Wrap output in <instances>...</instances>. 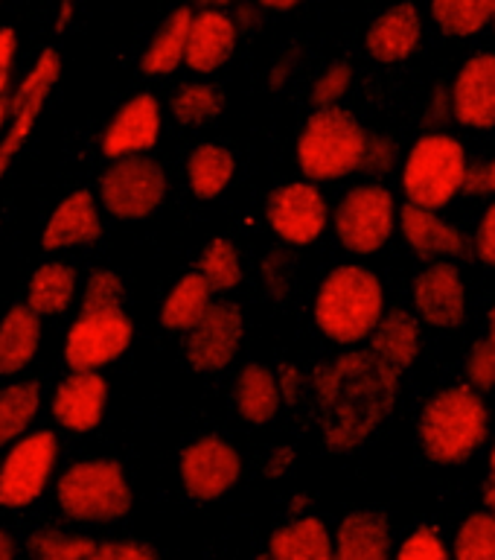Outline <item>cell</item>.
<instances>
[{"mask_svg":"<svg viewBox=\"0 0 495 560\" xmlns=\"http://www.w3.org/2000/svg\"><path fill=\"white\" fill-rule=\"evenodd\" d=\"M400 374L370 348H353L315 368V409L330 453H353L385 427L400 400Z\"/></svg>","mask_w":495,"mask_h":560,"instance_id":"cell-1","label":"cell"},{"mask_svg":"<svg viewBox=\"0 0 495 560\" xmlns=\"http://www.w3.org/2000/svg\"><path fill=\"white\" fill-rule=\"evenodd\" d=\"M385 315V287L374 269L344 262L321 280L315 295V324L335 345L353 348L370 339Z\"/></svg>","mask_w":495,"mask_h":560,"instance_id":"cell-2","label":"cell"},{"mask_svg":"<svg viewBox=\"0 0 495 560\" xmlns=\"http://www.w3.org/2000/svg\"><path fill=\"white\" fill-rule=\"evenodd\" d=\"M417 438L426 458L452 467L475 458L490 438V409L470 383L449 385L423 406Z\"/></svg>","mask_w":495,"mask_h":560,"instance_id":"cell-3","label":"cell"},{"mask_svg":"<svg viewBox=\"0 0 495 560\" xmlns=\"http://www.w3.org/2000/svg\"><path fill=\"white\" fill-rule=\"evenodd\" d=\"M367 131L358 117L341 105L315 108L297 135V166L315 184L341 182L362 173Z\"/></svg>","mask_w":495,"mask_h":560,"instance_id":"cell-4","label":"cell"},{"mask_svg":"<svg viewBox=\"0 0 495 560\" xmlns=\"http://www.w3.org/2000/svg\"><path fill=\"white\" fill-rule=\"evenodd\" d=\"M470 170L467 149L449 131H428L414 140L402 164V190L411 205L444 210L463 192Z\"/></svg>","mask_w":495,"mask_h":560,"instance_id":"cell-5","label":"cell"},{"mask_svg":"<svg viewBox=\"0 0 495 560\" xmlns=\"http://www.w3.org/2000/svg\"><path fill=\"white\" fill-rule=\"evenodd\" d=\"M61 511L76 523H114L131 511V485L120 462L87 458L70 464L56 485Z\"/></svg>","mask_w":495,"mask_h":560,"instance_id":"cell-6","label":"cell"},{"mask_svg":"<svg viewBox=\"0 0 495 560\" xmlns=\"http://www.w3.org/2000/svg\"><path fill=\"white\" fill-rule=\"evenodd\" d=\"M397 199L385 184L367 182L341 196L332 210V225L335 236L350 254L367 257V254L382 252L397 228Z\"/></svg>","mask_w":495,"mask_h":560,"instance_id":"cell-7","label":"cell"},{"mask_svg":"<svg viewBox=\"0 0 495 560\" xmlns=\"http://www.w3.org/2000/svg\"><path fill=\"white\" fill-rule=\"evenodd\" d=\"M169 182L155 158L134 155L114 161L99 178V201L111 217L140 222L155 213L166 199Z\"/></svg>","mask_w":495,"mask_h":560,"instance_id":"cell-8","label":"cell"},{"mask_svg":"<svg viewBox=\"0 0 495 560\" xmlns=\"http://www.w3.org/2000/svg\"><path fill=\"white\" fill-rule=\"evenodd\" d=\"M59 462V438L50 429L26 432L0 462V505L26 508L42 497Z\"/></svg>","mask_w":495,"mask_h":560,"instance_id":"cell-9","label":"cell"},{"mask_svg":"<svg viewBox=\"0 0 495 560\" xmlns=\"http://www.w3.org/2000/svg\"><path fill=\"white\" fill-rule=\"evenodd\" d=\"M134 324L120 310H82L70 324L64 359L73 371H99L129 350Z\"/></svg>","mask_w":495,"mask_h":560,"instance_id":"cell-10","label":"cell"},{"mask_svg":"<svg viewBox=\"0 0 495 560\" xmlns=\"http://www.w3.org/2000/svg\"><path fill=\"white\" fill-rule=\"evenodd\" d=\"M266 219L283 245H313L330 225V201L315 182H288L274 187L266 201Z\"/></svg>","mask_w":495,"mask_h":560,"instance_id":"cell-11","label":"cell"},{"mask_svg":"<svg viewBox=\"0 0 495 560\" xmlns=\"http://www.w3.org/2000/svg\"><path fill=\"white\" fill-rule=\"evenodd\" d=\"M178 472L187 497L196 502H216L243 479V455L219 435H201L181 450Z\"/></svg>","mask_w":495,"mask_h":560,"instance_id":"cell-12","label":"cell"},{"mask_svg":"<svg viewBox=\"0 0 495 560\" xmlns=\"http://www.w3.org/2000/svg\"><path fill=\"white\" fill-rule=\"evenodd\" d=\"M245 318L243 306L234 301H213L208 315L187 332V362L192 371L201 374H216L225 371L243 348Z\"/></svg>","mask_w":495,"mask_h":560,"instance_id":"cell-13","label":"cell"},{"mask_svg":"<svg viewBox=\"0 0 495 560\" xmlns=\"http://www.w3.org/2000/svg\"><path fill=\"white\" fill-rule=\"evenodd\" d=\"M61 73V59L59 52L47 47V50L38 56V61L33 65V70L26 73L24 82L17 85V91L9 96V112H12V122H9V131L0 140V178L12 164V158L21 152L24 140L30 138L38 114H42L47 96H50L52 85Z\"/></svg>","mask_w":495,"mask_h":560,"instance_id":"cell-14","label":"cell"},{"mask_svg":"<svg viewBox=\"0 0 495 560\" xmlns=\"http://www.w3.org/2000/svg\"><path fill=\"white\" fill-rule=\"evenodd\" d=\"M411 301L417 318H423L428 327H440V330L461 327L467 318V283L461 269L452 260L428 262L414 278Z\"/></svg>","mask_w":495,"mask_h":560,"instance_id":"cell-15","label":"cell"},{"mask_svg":"<svg viewBox=\"0 0 495 560\" xmlns=\"http://www.w3.org/2000/svg\"><path fill=\"white\" fill-rule=\"evenodd\" d=\"M157 138H161V103L152 94H134L105 126L103 155L111 161L146 155Z\"/></svg>","mask_w":495,"mask_h":560,"instance_id":"cell-16","label":"cell"},{"mask_svg":"<svg viewBox=\"0 0 495 560\" xmlns=\"http://www.w3.org/2000/svg\"><path fill=\"white\" fill-rule=\"evenodd\" d=\"M452 117L463 129H495V52H475L452 82Z\"/></svg>","mask_w":495,"mask_h":560,"instance_id":"cell-17","label":"cell"},{"mask_svg":"<svg viewBox=\"0 0 495 560\" xmlns=\"http://www.w3.org/2000/svg\"><path fill=\"white\" fill-rule=\"evenodd\" d=\"M423 42V15L414 0H400L374 18L365 33L367 56L379 65H400L417 52Z\"/></svg>","mask_w":495,"mask_h":560,"instance_id":"cell-18","label":"cell"},{"mask_svg":"<svg viewBox=\"0 0 495 560\" xmlns=\"http://www.w3.org/2000/svg\"><path fill=\"white\" fill-rule=\"evenodd\" d=\"M400 231L405 243L420 260H458L472 252L470 240L461 228L437 217V210L420 208V205H405L400 210Z\"/></svg>","mask_w":495,"mask_h":560,"instance_id":"cell-19","label":"cell"},{"mask_svg":"<svg viewBox=\"0 0 495 560\" xmlns=\"http://www.w3.org/2000/svg\"><path fill=\"white\" fill-rule=\"evenodd\" d=\"M108 406V383L99 371H73L52 394V418L70 432H94Z\"/></svg>","mask_w":495,"mask_h":560,"instance_id":"cell-20","label":"cell"},{"mask_svg":"<svg viewBox=\"0 0 495 560\" xmlns=\"http://www.w3.org/2000/svg\"><path fill=\"white\" fill-rule=\"evenodd\" d=\"M236 42H239V26L234 15H227L225 9H199L192 15L184 65L196 73H213L231 61Z\"/></svg>","mask_w":495,"mask_h":560,"instance_id":"cell-21","label":"cell"},{"mask_svg":"<svg viewBox=\"0 0 495 560\" xmlns=\"http://www.w3.org/2000/svg\"><path fill=\"white\" fill-rule=\"evenodd\" d=\"M99 236H103V217H99L96 196L91 190H76L52 210L50 222L42 234V248L44 252H64V248L96 243Z\"/></svg>","mask_w":495,"mask_h":560,"instance_id":"cell-22","label":"cell"},{"mask_svg":"<svg viewBox=\"0 0 495 560\" xmlns=\"http://www.w3.org/2000/svg\"><path fill=\"white\" fill-rule=\"evenodd\" d=\"M332 560H393L391 525L379 511H353L339 523Z\"/></svg>","mask_w":495,"mask_h":560,"instance_id":"cell-23","label":"cell"},{"mask_svg":"<svg viewBox=\"0 0 495 560\" xmlns=\"http://www.w3.org/2000/svg\"><path fill=\"white\" fill-rule=\"evenodd\" d=\"M283 388H280V376L269 365L260 362H248V365L236 374L234 383V409L236 415L251 423V427H266L280 415L283 406Z\"/></svg>","mask_w":495,"mask_h":560,"instance_id":"cell-24","label":"cell"},{"mask_svg":"<svg viewBox=\"0 0 495 560\" xmlns=\"http://www.w3.org/2000/svg\"><path fill=\"white\" fill-rule=\"evenodd\" d=\"M332 555L335 537H330V528L315 514L295 516L292 523L271 534V560H332Z\"/></svg>","mask_w":495,"mask_h":560,"instance_id":"cell-25","label":"cell"},{"mask_svg":"<svg viewBox=\"0 0 495 560\" xmlns=\"http://www.w3.org/2000/svg\"><path fill=\"white\" fill-rule=\"evenodd\" d=\"M192 15L196 12L190 7H178L166 15L164 24L157 26V33L152 35V42L140 56V70L146 77H169L181 68L184 59H187Z\"/></svg>","mask_w":495,"mask_h":560,"instance_id":"cell-26","label":"cell"},{"mask_svg":"<svg viewBox=\"0 0 495 560\" xmlns=\"http://www.w3.org/2000/svg\"><path fill=\"white\" fill-rule=\"evenodd\" d=\"M42 345V315L30 306H12L0 322V376L24 371Z\"/></svg>","mask_w":495,"mask_h":560,"instance_id":"cell-27","label":"cell"},{"mask_svg":"<svg viewBox=\"0 0 495 560\" xmlns=\"http://www.w3.org/2000/svg\"><path fill=\"white\" fill-rule=\"evenodd\" d=\"M420 345H423L420 322L409 310L385 313L382 322L376 324V330L370 332V350L397 371L414 365V359L420 357Z\"/></svg>","mask_w":495,"mask_h":560,"instance_id":"cell-28","label":"cell"},{"mask_svg":"<svg viewBox=\"0 0 495 560\" xmlns=\"http://www.w3.org/2000/svg\"><path fill=\"white\" fill-rule=\"evenodd\" d=\"M236 158L234 152L222 143H199L187 158V182L196 199L213 201L227 190V184L234 182Z\"/></svg>","mask_w":495,"mask_h":560,"instance_id":"cell-29","label":"cell"},{"mask_svg":"<svg viewBox=\"0 0 495 560\" xmlns=\"http://www.w3.org/2000/svg\"><path fill=\"white\" fill-rule=\"evenodd\" d=\"M210 306H213V289L201 278V271H190L169 289V295L161 304V324L166 330L190 332L208 315Z\"/></svg>","mask_w":495,"mask_h":560,"instance_id":"cell-30","label":"cell"},{"mask_svg":"<svg viewBox=\"0 0 495 560\" xmlns=\"http://www.w3.org/2000/svg\"><path fill=\"white\" fill-rule=\"evenodd\" d=\"M76 287L79 275L70 262H44L30 278L26 306L38 315H59L73 304Z\"/></svg>","mask_w":495,"mask_h":560,"instance_id":"cell-31","label":"cell"},{"mask_svg":"<svg viewBox=\"0 0 495 560\" xmlns=\"http://www.w3.org/2000/svg\"><path fill=\"white\" fill-rule=\"evenodd\" d=\"M42 409L38 383H12L0 388V446L15 444L26 435Z\"/></svg>","mask_w":495,"mask_h":560,"instance_id":"cell-32","label":"cell"},{"mask_svg":"<svg viewBox=\"0 0 495 560\" xmlns=\"http://www.w3.org/2000/svg\"><path fill=\"white\" fill-rule=\"evenodd\" d=\"M495 0H432L437 30L449 38H472L493 26Z\"/></svg>","mask_w":495,"mask_h":560,"instance_id":"cell-33","label":"cell"},{"mask_svg":"<svg viewBox=\"0 0 495 560\" xmlns=\"http://www.w3.org/2000/svg\"><path fill=\"white\" fill-rule=\"evenodd\" d=\"M222 108H225V94L210 82H187L169 100V112H173L175 120L181 126H190V129L213 122L222 114Z\"/></svg>","mask_w":495,"mask_h":560,"instance_id":"cell-34","label":"cell"},{"mask_svg":"<svg viewBox=\"0 0 495 560\" xmlns=\"http://www.w3.org/2000/svg\"><path fill=\"white\" fill-rule=\"evenodd\" d=\"M199 271L213 292H231L243 283V254L227 236H216L204 245L199 257Z\"/></svg>","mask_w":495,"mask_h":560,"instance_id":"cell-35","label":"cell"},{"mask_svg":"<svg viewBox=\"0 0 495 560\" xmlns=\"http://www.w3.org/2000/svg\"><path fill=\"white\" fill-rule=\"evenodd\" d=\"M452 560H495V514L475 511L461 523L452 542Z\"/></svg>","mask_w":495,"mask_h":560,"instance_id":"cell-36","label":"cell"},{"mask_svg":"<svg viewBox=\"0 0 495 560\" xmlns=\"http://www.w3.org/2000/svg\"><path fill=\"white\" fill-rule=\"evenodd\" d=\"M96 542L82 534H68L59 528H42L26 542L30 560H87Z\"/></svg>","mask_w":495,"mask_h":560,"instance_id":"cell-37","label":"cell"},{"mask_svg":"<svg viewBox=\"0 0 495 560\" xmlns=\"http://www.w3.org/2000/svg\"><path fill=\"white\" fill-rule=\"evenodd\" d=\"M350 85H353V68L347 61H332L330 68H323L313 82L309 100H313L315 108H330L347 96Z\"/></svg>","mask_w":495,"mask_h":560,"instance_id":"cell-38","label":"cell"},{"mask_svg":"<svg viewBox=\"0 0 495 560\" xmlns=\"http://www.w3.org/2000/svg\"><path fill=\"white\" fill-rule=\"evenodd\" d=\"M126 287L117 271L96 269L87 275L85 295H82V310H120Z\"/></svg>","mask_w":495,"mask_h":560,"instance_id":"cell-39","label":"cell"},{"mask_svg":"<svg viewBox=\"0 0 495 560\" xmlns=\"http://www.w3.org/2000/svg\"><path fill=\"white\" fill-rule=\"evenodd\" d=\"M393 560H452V555L435 528L420 525L400 542V551L393 555Z\"/></svg>","mask_w":495,"mask_h":560,"instance_id":"cell-40","label":"cell"},{"mask_svg":"<svg viewBox=\"0 0 495 560\" xmlns=\"http://www.w3.org/2000/svg\"><path fill=\"white\" fill-rule=\"evenodd\" d=\"M463 374H467V383L475 388V392H493L495 388V345L490 339H481L472 345V350L467 353V365H463Z\"/></svg>","mask_w":495,"mask_h":560,"instance_id":"cell-41","label":"cell"},{"mask_svg":"<svg viewBox=\"0 0 495 560\" xmlns=\"http://www.w3.org/2000/svg\"><path fill=\"white\" fill-rule=\"evenodd\" d=\"M397 140L385 131H374L367 135V149H365V161H362V173L370 175H388L397 166Z\"/></svg>","mask_w":495,"mask_h":560,"instance_id":"cell-42","label":"cell"},{"mask_svg":"<svg viewBox=\"0 0 495 560\" xmlns=\"http://www.w3.org/2000/svg\"><path fill=\"white\" fill-rule=\"evenodd\" d=\"M262 280H266V289H269V295L274 301H286L288 292H292V257L283 248H274V252L266 254Z\"/></svg>","mask_w":495,"mask_h":560,"instance_id":"cell-43","label":"cell"},{"mask_svg":"<svg viewBox=\"0 0 495 560\" xmlns=\"http://www.w3.org/2000/svg\"><path fill=\"white\" fill-rule=\"evenodd\" d=\"M87 560H161V555L152 546H146V542L108 540L99 542Z\"/></svg>","mask_w":495,"mask_h":560,"instance_id":"cell-44","label":"cell"},{"mask_svg":"<svg viewBox=\"0 0 495 560\" xmlns=\"http://www.w3.org/2000/svg\"><path fill=\"white\" fill-rule=\"evenodd\" d=\"M472 254L479 257V262L495 269V201H490L484 217H481L475 236H472Z\"/></svg>","mask_w":495,"mask_h":560,"instance_id":"cell-45","label":"cell"},{"mask_svg":"<svg viewBox=\"0 0 495 560\" xmlns=\"http://www.w3.org/2000/svg\"><path fill=\"white\" fill-rule=\"evenodd\" d=\"M17 38L12 26H0V96H7V88L12 82V65H15Z\"/></svg>","mask_w":495,"mask_h":560,"instance_id":"cell-46","label":"cell"},{"mask_svg":"<svg viewBox=\"0 0 495 560\" xmlns=\"http://www.w3.org/2000/svg\"><path fill=\"white\" fill-rule=\"evenodd\" d=\"M446 117H452V88L435 85L432 88V96H428V108H426V120L432 126L444 122Z\"/></svg>","mask_w":495,"mask_h":560,"instance_id":"cell-47","label":"cell"},{"mask_svg":"<svg viewBox=\"0 0 495 560\" xmlns=\"http://www.w3.org/2000/svg\"><path fill=\"white\" fill-rule=\"evenodd\" d=\"M236 26H239V33H254V30H260L262 21H266V9L260 3H254V0H239L236 3V15H234Z\"/></svg>","mask_w":495,"mask_h":560,"instance_id":"cell-48","label":"cell"},{"mask_svg":"<svg viewBox=\"0 0 495 560\" xmlns=\"http://www.w3.org/2000/svg\"><path fill=\"white\" fill-rule=\"evenodd\" d=\"M292 467H295V446H274L269 455V462H266V476H269V479H283Z\"/></svg>","mask_w":495,"mask_h":560,"instance_id":"cell-49","label":"cell"},{"mask_svg":"<svg viewBox=\"0 0 495 560\" xmlns=\"http://www.w3.org/2000/svg\"><path fill=\"white\" fill-rule=\"evenodd\" d=\"M463 192L467 196H487V161H470L467 170V182H463Z\"/></svg>","mask_w":495,"mask_h":560,"instance_id":"cell-50","label":"cell"},{"mask_svg":"<svg viewBox=\"0 0 495 560\" xmlns=\"http://www.w3.org/2000/svg\"><path fill=\"white\" fill-rule=\"evenodd\" d=\"M278 376H280V388H283V400L297 402V397H300V385H304L300 371H297L295 365H286Z\"/></svg>","mask_w":495,"mask_h":560,"instance_id":"cell-51","label":"cell"},{"mask_svg":"<svg viewBox=\"0 0 495 560\" xmlns=\"http://www.w3.org/2000/svg\"><path fill=\"white\" fill-rule=\"evenodd\" d=\"M292 68H295V52H286L283 59L271 68V79H269V85L274 88V91H280V88L286 85L288 77H292Z\"/></svg>","mask_w":495,"mask_h":560,"instance_id":"cell-52","label":"cell"},{"mask_svg":"<svg viewBox=\"0 0 495 560\" xmlns=\"http://www.w3.org/2000/svg\"><path fill=\"white\" fill-rule=\"evenodd\" d=\"M254 3H260L266 12H292L295 7H300V0H254Z\"/></svg>","mask_w":495,"mask_h":560,"instance_id":"cell-53","label":"cell"},{"mask_svg":"<svg viewBox=\"0 0 495 560\" xmlns=\"http://www.w3.org/2000/svg\"><path fill=\"white\" fill-rule=\"evenodd\" d=\"M0 560H15V542L3 528H0Z\"/></svg>","mask_w":495,"mask_h":560,"instance_id":"cell-54","label":"cell"},{"mask_svg":"<svg viewBox=\"0 0 495 560\" xmlns=\"http://www.w3.org/2000/svg\"><path fill=\"white\" fill-rule=\"evenodd\" d=\"M484 505L495 514V479H487V485H484Z\"/></svg>","mask_w":495,"mask_h":560,"instance_id":"cell-55","label":"cell"},{"mask_svg":"<svg viewBox=\"0 0 495 560\" xmlns=\"http://www.w3.org/2000/svg\"><path fill=\"white\" fill-rule=\"evenodd\" d=\"M201 9H227L234 7V3H239V0H196Z\"/></svg>","mask_w":495,"mask_h":560,"instance_id":"cell-56","label":"cell"},{"mask_svg":"<svg viewBox=\"0 0 495 560\" xmlns=\"http://www.w3.org/2000/svg\"><path fill=\"white\" fill-rule=\"evenodd\" d=\"M306 508H309V497H304V493H300V497H297L295 502H292V514L304 516Z\"/></svg>","mask_w":495,"mask_h":560,"instance_id":"cell-57","label":"cell"},{"mask_svg":"<svg viewBox=\"0 0 495 560\" xmlns=\"http://www.w3.org/2000/svg\"><path fill=\"white\" fill-rule=\"evenodd\" d=\"M9 117H12V112H9V96H0V131H3Z\"/></svg>","mask_w":495,"mask_h":560,"instance_id":"cell-58","label":"cell"},{"mask_svg":"<svg viewBox=\"0 0 495 560\" xmlns=\"http://www.w3.org/2000/svg\"><path fill=\"white\" fill-rule=\"evenodd\" d=\"M495 192V158L493 161H487V196H493Z\"/></svg>","mask_w":495,"mask_h":560,"instance_id":"cell-59","label":"cell"},{"mask_svg":"<svg viewBox=\"0 0 495 560\" xmlns=\"http://www.w3.org/2000/svg\"><path fill=\"white\" fill-rule=\"evenodd\" d=\"M487 339L495 345V304H493V310H490V315H487Z\"/></svg>","mask_w":495,"mask_h":560,"instance_id":"cell-60","label":"cell"},{"mask_svg":"<svg viewBox=\"0 0 495 560\" xmlns=\"http://www.w3.org/2000/svg\"><path fill=\"white\" fill-rule=\"evenodd\" d=\"M490 479H495V444H493V453H490Z\"/></svg>","mask_w":495,"mask_h":560,"instance_id":"cell-61","label":"cell"},{"mask_svg":"<svg viewBox=\"0 0 495 560\" xmlns=\"http://www.w3.org/2000/svg\"><path fill=\"white\" fill-rule=\"evenodd\" d=\"M61 3H70V7H73V3H76V0H61Z\"/></svg>","mask_w":495,"mask_h":560,"instance_id":"cell-62","label":"cell"},{"mask_svg":"<svg viewBox=\"0 0 495 560\" xmlns=\"http://www.w3.org/2000/svg\"><path fill=\"white\" fill-rule=\"evenodd\" d=\"M257 560H271V558H269V555H262V558H257Z\"/></svg>","mask_w":495,"mask_h":560,"instance_id":"cell-63","label":"cell"},{"mask_svg":"<svg viewBox=\"0 0 495 560\" xmlns=\"http://www.w3.org/2000/svg\"><path fill=\"white\" fill-rule=\"evenodd\" d=\"M493 30H495V15H493Z\"/></svg>","mask_w":495,"mask_h":560,"instance_id":"cell-64","label":"cell"}]
</instances>
